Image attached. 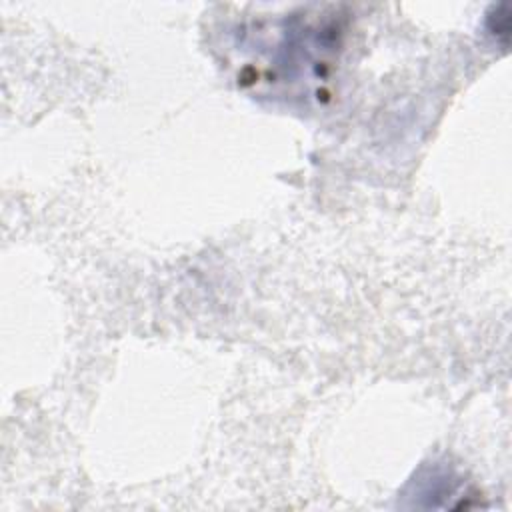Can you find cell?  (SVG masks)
Instances as JSON below:
<instances>
[{"label": "cell", "instance_id": "cell-1", "mask_svg": "<svg viewBox=\"0 0 512 512\" xmlns=\"http://www.w3.org/2000/svg\"><path fill=\"white\" fill-rule=\"evenodd\" d=\"M340 46V18L322 10L246 20L232 32L238 80L284 98H320Z\"/></svg>", "mask_w": 512, "mask_h": 512}]
</instances>
